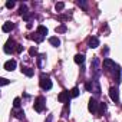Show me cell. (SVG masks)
Returning <instances> with one entry per match:
<instances>
[{
	"label": "cell",
	"instance_id": "cell-1",
	"mask_svg": "<svg viewBox=\"0 0 122 122\" xmlns=\"http://www.w3.org/2000/svg\"><path fill=\"white\" fill-rule=\"evenodd\" d=\"M91 75L93 79H98L102 75V69H101V60L98 57H93L92 63H91Z\"/></svg>",
	"mask_w": 122,
	"mask_h": 122
},
{
	"label": "cell",
	"instance_id": "cell-2",
	"mask_svg": "<svg viewBox=\"0 0 122 122\" xmlns=\"http://www.w3.org/2000/svg\"><path fill=\"white\" fill-rule=\"evenodd\" d=\"M39 83H40V88H42L43 91H49V89H52V86H53L50 78H49L46 73H42V75H40V81H39Z\"/></svg>",
	"mask_w": 122,
	"mask_h": 122
},
{
	"label": "cell",
	"instance_id": "cell-3",
	"mask_svg": "<svg viewBox=\"0 0 122 122\" xmlns=\"http://www.w3.org/2000/svg\"><path fill=\"white\" fill-rule=\"evenodd\" d=\"M33 108H35L36 112H43L45 108H46V99H45L43 96H37V98L35 99V105H33Z\"/></svg>",
	"mask_w": 122,
	"mask_h": 122
},
{
	"label": "cell",
	"instance_id": "cell-4",
	"mask_svg": "<svg viewBox=\"0 0 122 122\" xmlns=\"http://www.w3.org/2000/svg\"><path fill=\"white\" fill-rule=\"evenodd\" d=\"M16 47H17V43L13 40V39H9L7 42H6V45H5V47H3V50H5V53H7V55H10V53H13V52H16Z\"/></svg>",
	"mask_w": 122,
	"mask_h": 122
},
{
	"label": "cell",
	"instance_id": "cell-5",
	"mask_svg": "<svg viewBox=\"0 0 122 122\" xmlns=\"http://www.w3.org/2000/svg\"><path fill=\"white\" fill-rule=\"evenodd\" d=\"M69 99H71V91H62L59 93V96H57V101L59 102H62V103H68L69 102Z\"/></svg>",
	"mask_w": 122,
	"mask_h": 122
},
{
	"label": "cell",
	"instance_id": "cell-6",
	"mask_svg": "<svg viewBox=\"0 0 122 122\" xmlns=\"http://www.w3.org/2000/svg\"><path fill=\"white\" fill-rule=\"evenodd\" d=\"M98 108H99V102H98L95 98H91V99H89V105H88L89 112H92V113H98V112H99Z\"/></svg>",
	"mask_w": 122,
	"mask_h": 122
},
{
	"label": "cell",
	"instance_id": "cell-7",
	"mask_svg": "<svg viewBox=\"0 0 122 122\" xmlns=\"http://www.w3.org/2000/svg\"><path fill=\"white\" fill-rule=\"evenodd\" d=\"M109 96H111V99H112L115 103L119 102V91H118L116 86H112V88L109 89Z\"/></svg>",
	"mask_w": 122,
	"mask_h": 122
},
{
	"label": "cell",
	"instance_id": "cell-8",
	"mask_svg": "<svg viewBox=\"0 0 122 122\" xmlns=\"http://www.w3.org/2000/svg\"><path fill=\"white\" fill-rule=\"evenodd\" d=\"M112 72H113V78H115L116 83H121V68H119V65H118V63L113 66Z\"/></svg>",
	"mask_w": 122,
	"mask_h": 122
},
{
	"label": "cell",
	"instance_id": "cell-9",
	"mask_svg": "<svg viewBox=\"0 0 122 122\" xmlns=\"http://www.w3.org/2000/svg\"><path fill=\"white\" fill-rule=\"evenodd\" d=\"M92 82V92L98 96V95H101V85H99V82H98V79H93V81H91Z\"/></svg>",
	"mask_w": 122,
	"mask_h": 122
},
{
	"label": "cell",
	"instance_id": "cell-10",
	"mask_svg": "<svg viewBox=\"0 0 122 122\" xmlns=\"http://www.w3.org/2000/svg\"><path fill=\"white\" fill-rule=\"evenodd\" d=\"M115 65H116V63L113 62V60H112V59H109V57H106V59L103 60V68H105L106 71H112Z\"/></svg>",
	"mask_w": 122,
	"mask_h": 122
},
{
	"label": "cell",
	"instance_id": "cell-11",
	"mask_svg": "<svg viewBox=\"0 0 122 122\" xmlns=\"http://www.w3.org/2000/svg\"><path fill=\"white\" fill-rule=\"evenodd\" d=\"M16 60H13V59H10V60H7V62L5 63V69L6 71H9V72H12V71H15L16 69Z\"/></svg>",
	"mask_w": 122,
	"mask_h": 122
},
{
	"label": "cell",
	"instance_id": "cell-12",
	"mask_svg": "<svg viewBox=\"0 0 122 122\" xmlns=\"http://www.w3.org/2000/svg\"><path fill=\"white\" fill-rule=\"evenodd\" d=\"M88 46H89L91 49H95V47H98V46H99V39H98L96 36H92V37H89V40H88Z\"/></svg>",
	"mask_w": 122,
	"mask_h": 122
},
{
	"label": "cell",
	"instance_id": "cell-13",
	"mask_svg": "<svg viewBox=\"0 0 122 122\" xmlns=\"http://www.w3.org/2000/svg\"><path fill=\"white\" fill-rule=\"evenodd\" d=\"M15 29V23H12V22H6L5 25H3V27H2V30L5 32V33H9V32H12Z\"/></svg>",
	"mask_w": 122,
	"mask_h": 122
},
{
	"label": "cell",
	"instance_id": "cell-14",
	"mask_svg": "<svg viewBox=\"0 0 122 122\" xmlns=\"http://www.w3.org/2000/svg\"><path fill=\"white\" fill-rule=\"evenodd\" d=\"M75 63H78V65H83L85 63V55H82V53H78L76 56H75Z\"/></svg>",
	"mask_w": 122,
	"mask_h": 122
},
{
	"label": "cell",
	"instance_id": "cell-15",
	"mask_svg": "<svg viewBox=\"0 0 122 122\" xmlns=\"http://www.w3.org/2000/svg\"><path fill=\"white\" fill-rule=\"evenodd\" d=\"M22 73H25L26 76H29V78H32L33 76V69H30V68H27V66H22Z\"/></svg>",
	"mask_w": 122,
	"mask_h": 122
},
{
	"label": "cell",
	"instance_id": "cell-16",
	"mask_svg": "<svg viewBox=\"0 0 122 122\" xmlns=\"http://www.w3.org/2000/svg\"><path fill=\"white\" fill-rule=\"evenodd\" d=\"M49 43L52 45V46H59L60 45V40H59V37H56V36H52V37H49Z\"/></svg>",
	"mask_w": 122,
	"mask_h": 122
},
{
	"label": "cell",
	"instance_id": "cell-17",
	"mask_svg": "<svg viewBox=\"0 0 122 122\" xmlns=\"http://www.w3.org/2000/svg\"><path fill=\"white\" fill-rule=\"evenodd\" d=\"M36 32H37V33H40L42 36H46V35H47V27H45L43 25H39Z\"/></svg>",
	"mask_w": 122,
	"mask_h": 122
},
{
	"label": "cell",
	"instance_id": "cell-18",
	"mask_svg": "<svg viewBox=\"0 0 122 122\" xmlns=\"http://www.w3.org/2000/svg\"><path fill=\"white\" fill-rule=\"evenodd\" d=\"M66 30H68V27H66V25H65V23H62L60 26H57V27H56V33H65Z\"/></svg>",
	"mask_w": 122,
	"mask_h": 122
},
{
	"label": "cell",
	"instance_id": "cell-19",
	"mask_svg": "<svg viewBox=\"0 0 122 122\" xmlns=\"http://www.w3.org/2000/svg\"><path fill=\"white\" fill-rule=\"evenodd\" d=\"M32 39H35V40H36L37 43H40V42H43V39H45V36H42L40 33H37V32H36V33H35V35L32 36Z\"/></svg>",
	"mask_w": 122,
	"mask_h": 122
},
{
	"label": "cell",
	"instance_id": "cell-20",
	"mask_svg": "<svg viewBox=\"0 0 122 122\" xmlns=\"http://www.w3.org/2000/svg\"><path fill=\"white\" fill-rule=\"evenodd\" d=\"M78 96H79V88L75 86L71 89V98H78Z\"/></svg>",
	"mask_w": 122,
	"mask_h": 122
},
{
	"label": "cell",
	"instance_id": "cell-21",
	"mask_svg": "<svg viewBox=\"0 0 122 122\" xmlns=\"http://www.w3.org/2000/svg\"><path fill=\"white\" fill-rule=\"evenodd\" d=\"M13 115H15L17 119H23V118H25V112H23L22 109H19V111H13Z\"/></svg>",
	"mask_w": 122,
	"mask_h": 122
},
{
	"label": "cell",
	"instance_id": "cell-22",
	"mask_svg": "<svg viewBox=\"0 0 122 122\" xmlns=\"http://www.w3.org/2000/svg\"><path fill=\"white\" fill-rule=\"evenodd\" d=\"M55 9H56L57 12H60V10H63V9H65V3H63V2H57V3L55 5Z\"/></svg>",
	"mask_w": 122,
	"mask_h": 122
},
{
	"label": "cell",
	"instance_id": "cell-23",
	"mask_svg": "<svg viewBox=\"0 0 122 122\" xmlns=\"http://www.w3.org/2000/svg\"><path fill=\"white\" fill-rule=\"evenodd\" d=\"M20 105H22L20 98H15V101H13V106H15L16 109H19V108H20Z\"/></svg>",
	"mask_w": 122,
	"mask_h": 122
},
{
	"label": "cell",
	"instance_id": "cell-24",
	"mask_svg": "<svg viewBox=\"0 0 122 122\" xmlns=\"http://www.w3.org/2000/svg\"><path fill=\"white\" fill-rule=\"evenodd\" d=\"M27 13H29V12H27V6H26V5H22V6H20V15L25 16V15H27Z\"/></svg>",
	"mask_w": 122,
	"mask_h": 122
},
{
	"label": "cell",
	"instance_id": "cell-25",
	"mask_svg": "<svg viewBox=\"0 0 122 122\" xmlns=\"http://www.w3.org/2000/svg\"><path fill=\"white\" fill-rule=\"evenodd\" d=\"M6 7H7V9H13V7H15V2L7 0V2H6Z\"/></svg>",
	"mask_w": 122,
	"mask_h": 122
},
{
	"label": "cell",
	"instance_id": "cell-26",
	"mask_svg": "<svg viewBox=\"0 0 122 122\" xmlns=\"http://www.w3.org/2000/svg\"><path fill=\"white\" fill-rule=\"evenodd\" d=\"M105 109H106V103L105 102H101L99 103V112H103Z\"/></svg>",
	"mask_w": 122,
	"mask_h": 122
},
{
	"label": "cell",
	"instance_id": "cell-27",
	"mask_svg": "<svg viewBox=\"0 0 122 122\" xmlns=\"http://www.w3.org/2000/svg\"><path fill=\"white\" fill-rule=\"evenodd\" d=\"M29 53H30V56H36V55H37V49H36V47H32V49L29 50Z\"/></svg>",
	"mask_w": 122,
	"mask_h": 122
},
{
	"label": "cell",
	"instance_id": "cell-28",
	"mask_svg": "<svg viewBox=\"0 0 122 122\" xmlns=\"http://www.w3.org/2000/svg\"><path fill=\"white\" fill-rule=\"evenodd\" d=\"M0 81H2V82H0V83H2L3 86H5V85H9V83H10V81H9V79H6V78H2V79H0Z\"/></svg>",
	"mask_w": 122,
	"mask_h": 122
},
{
	"label": "cell",
	"instance_id": "cell-29",
	"mask_svg": "<svg viewBox=\"0 0 122 122\" xmlns=\"http://www.w3.org/2000/svg\"><path fill=\"white\" fill-rule=\"evenodd\" d=\"M85 88H86V91L92 92V82H88V83H85Z\"/></svg>",
	"mask_w": 122,
	"mask_h": 122
},
{
	"label": "cell",
	"instance_id": "cell-30",
	"mask_svg": "<svg viewBox=\"0 0 122 122\" xmlns=\"http://www.w3.org/2000/svg\"><path fill=\"white\" fill-rule=\"evenodd\" d=\"M78 6H79V7H82V9H86V3H85V2H82V0H79V2H78Z\"/></svg>",
	"mask_w": 122,
	"mask_h": 122
},
{
	"label": "cell",
	"instance_id": "cell-31",
	"mask_svg": "<svg viewBox=\"0 0 122 122\" xmlns=\"http://www.w3.org/2000/svg\"><path fill=\"white\" fill-rule=\"evenodd\" d=\"M22 50H23V46H22V45H19V43H17V47H16V52H17V53H20V52H22Z\"/></svg>",
	"mask_w": 122,
	"mask_h": 122
},
{
	"label": "cell",
	"instance_id": "cell-32",
	"mask_svg": "<svg viewBox=\"0 0 122 122\" xmlns=\"http://www.w3.org/2000/svg\"><path fill=\"white\" fill-rule=\"evenodd\" d=\"M108 52H109V49H108V47H105V49L102 50V55H108Z\"/></svg>",
	"mask_w": 122,
	"mask_h": 122
},
{
	"label": "cell",
	"instance_id": "cell-33",
	"mask_svg": "<svg viewBox=\"0 0 122 122\" xmlns=\"http://www.w3.org/2000/svg\"><path fill=\"white\" fill-rule=\"evenodd\" d=\"M52 118H53V116H52V115H49V116H47V119H46L45 122H52Z\"/></svg>",
	"mask_w": 122,
	"mask_h": 122
}]
</instances>
